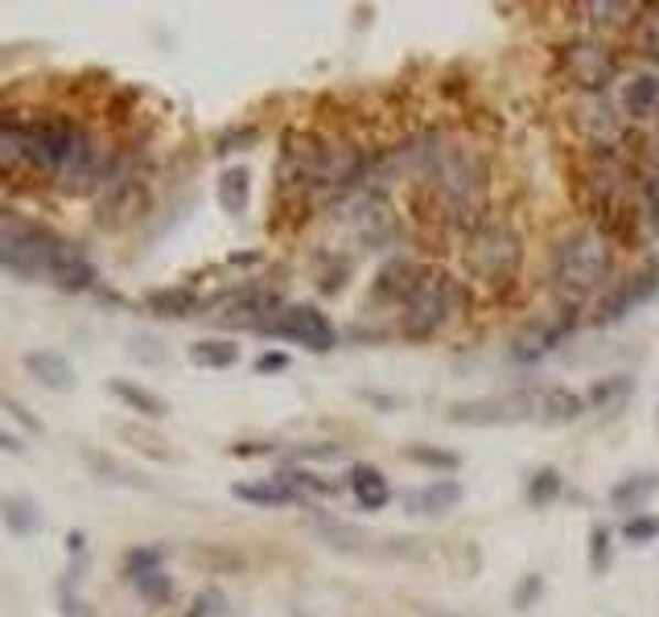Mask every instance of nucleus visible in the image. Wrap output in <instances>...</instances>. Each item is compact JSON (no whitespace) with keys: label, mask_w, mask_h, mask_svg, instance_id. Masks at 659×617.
<instances>
[{"label":"nucleus","mask_w":659,"mask_h":617,"mask_svg":"<svg viewBox=\"0 0 659 617\" xmlns=\"http://www.w3.org/2000/svg\"><path fill=\"white\" fill-rule=\"evenodd\" d=\"M549 280L569 305L602 296L614 284V243H606L594 227L561 235L549 256Z\"/></svg>","instance_id":"nucleus-1"},{"label":"nucleus","mask_w":659,"mask_h":617,"mask_svg":"<svg viewBox=\"0 0 659 617\" xmlns=\"http://www.w3.org/2000/svg\"><path fill=\"white\" fill-rule=\"evenodd\" d=\"M474 305L466 280L450 277L445 268L424 263V277L417 284V293L404 308H400V338L404 342H433L450 322L466 317Z\"/></svg>","instance_id":"nucleus-2"},{"label":"nucleus","mask_w":659,"mask_h":617,"mask_svg":"<svg viewBox=\"0 0 659 617\" xmlns=\"http://www.w3.org/2000/svg\"><path fill=\"white\" fill-rule=\"evenodd\" d=\"M528 260V243L516 231V223L490 215L478 231H471L462 239V268L466 277L487 284V289H507L516 284Z\"/></svg>","instance_id":"nucleus-3"},{"label":"nucleus","mask_w":659,"mask_h":617,"mask_svg":"<svg viewBox=\"0 0 659 617\" xmlns=\"http://www.w3.org/2000/svg\"><path fill=\"white\" fill-rule=\"evenodd\" d=\"M552 71L573 95H611L623 75L618 50L602 37H565L552 46Z\"/></svg>","instance_id":"nucleus-4"},{"label":"nucleus","mask_w":659,"mask_h":617,"mask_svg":"<svg viewBox=\"0 0 659 617\" xmlns=\"http://www.w3.org/2000/svg\"><path fill=\"white\" fill-rule=\"evenodd\" d=\"M58 247L63 235H54L50 227L9 218L0 223V272L13 280H50V263Z\"/></svg>","instance_id":"nucleus-5"},{"label":"nucleus","mask_w":659,"mask_h":617,"mask_svg":"<svg viewBox=\"0 0 659 617\" xmlns=\"http://www.w3.org/2000/svg\"><path fill=\"white\" fill-rule=\"evenodd\" d=\"M540 387H516V391H495V396H474L454 400L445 408V420L457 429H511L536 416Z\"/></svg>","instance_id":"nucleus-6"},{"label":"nucleus","mask_w":659,"mask_h":617,"mask_svg":"<svg viewBox=\"0 0 659 617\" xmlns=\"http://www.w3.org/2000/svg\"><path fill=\"white\" fill-rule=\"evenodd\" d=\"M338 210H343L346 227H350V235H355V243L363 251H392L396 256V247L404 239V223H400L388 194L359 190L355 198L338 202Z\"/></svg>","instance_id":"nucleus-7"},{"label":"nucleus","mask_w":659,"mask_h":617,"mask_svg":"<svg viewBox=\"0 0 659 617\" xmlns=\"http://www.w3.org/2000/svg\"><path fill=\"white\" fill-rule=\"evenodd\" d=\"M569 128L581 140L585 153H606V149H627L630 128L623 111L611 104V95H573L569 99Z\"/></svg>","instance_id":"nucleus-8"},{"label":"nucleus","mask_w":659,"mask_h":617,"mask_svg":"<svg viewBox=\"0 0 659 617\" xmlns=\"http://www.w3.org/2000/svg\"><path fill=\"white\" fill-rule=\"evenodd\" d=\"M577 325H581V308L561 301L549 317H536V322H528L523 329H519L516 338H511V346H507V358H511L516 367H536V362L549 358L561 342L573 338Z\"/></svg>","instance_id":"nucleus-9"},{"label":"nucleus","mask_w":659,"mask_h":617,"mask_svg":"<svg viewBox=\"0 0 659 617\" xmlns=\"http://www.w3.org/2000/svg\"><path fill=\"white\" fill-rule=\"evenodd\" d=\"M659 296V260H647L644 268H635L630 277L614 280L606 293L594 301V313H590V322L597 329H614V325H623L635 313V308L651 305Z\"/></svg>","instance_id":"nucleus-10"},{"label":"nucleus","mask_w":659,"mask_h":617,"mask_svg":"<svg viewBox=\"0 0 659 617\" xmlns=\"http://www.w3.org/2000/svg\"><path fill=\"white\" fill-rule=\"evenodd\" d=\"M264 338L298 342L314 355H330L338 346V325L330 322L317 305H284L272 322L264 325Z\"/></svg>","instance_id":"nucleus-11"},{"label":"nucleus","mask_w":659,"mask_h":617,"mask_svg":"<svg viewBox=\"0 0 659 617\" xmlns=\"http://www.w3.org/2000/svg\"><path fill=\"white\" fill-rule=\"evenodd\" d=\"M210 308H219V313H215V322L227 325V329H251V334H264V325L281 313L284 301H281V293H277V289H268V284H244V289H236V293L210 301Z\"/></svg>","instance_id":"nucleus-12"},{"label":"nucleus","mask_w":659,"mask_h":617,"mask_svg":"<svg viewBox=\"0 0 659 617\" xmlns=\"http://www.w3.org/2000/svg\"><path fill=\"white\" fill-rule=\"evenodd\" d=\"M424 277V263L404 256V251H396L388 260L376 268V277H371V293H367V305L371 308H400L409 305L412 293H417V284Z\"/></svg>","instance_id":"nucleus-13"},{"label":"nucleus","mask_w":659,"mask_h":617,"mask_svg":"<svg viewBox=\"0 0 659 617\" xmlns=\"http://www.w3.org/2000/svg\"><path fill=\"white\" fill-rule=\"evenodd\" d=\"M462 498H466V486L457 478H433L417 486V490L400 494V507L412 519H445L450 510L462 507Z\"/></svg>","instance_id":"nucleus-14"},{"label":"nucleus","mask_w":659,"mask_h":617,"mask_svg":"<svg viewBox=\"0 0 659 617\" xmlns=\"http://www.w3.org/2000/svg\"><path fill=\"white\" fill-rule=\"evenodd\" d=\"M50 284L58 293H95L99 289V272H95V263L87 260L83 247L63 239V247L54 251V263H50Z\"/></svg>","instance_id":"nucleus-15"},{"label":"nucleus","mask_w":659,"mask_h":617,"mask_svg":"<svg viewBox=\"0 0 659 617\" xmlns=\"http://www.w3.org/2000/svg\"><path fill=\"white\" fill-rule=\"evenodd\" d=\"M618 111H623V120L627 123L659 120V75L656 71H635L630 78H623Z\"/></svg>","instance_id":"nucleus-16"},{"label":"nucleus","mask_w":659,"mask_h":617,"mask_svg":"<svg viewBox=\"0 0 659 617\" xmlns=\"http://www.w3.org/2000/svg\"><path fill=\"white\" fill-rule=\"evenodd\" d=\"M590 412V403H585V391H573L569 383H549L540 387V400H536V416L540 424H573Z\"/></svg>","instance_id":"nucleus-17"},{"label":"nucleus","mask_w":659,"mask_h":617,"mask_svg":"<svg viewBox=\"0 0 659 617\" xmlns=\"http://www.w3.org/2000/svg\"><path fill=\"white\" fill-rule=\"evenodd\" d=\"M144 308L161 317V322H186V317H198L210 308V301L186 289V284H177V289H153V293H144Z\"/></svg>","instance_id":"nucleus-18"},{"label":"nucleus","mask_w":659,"mask_h":617,"mask_svg":"<svg viewBox=\"0 0 659 617\" xmlns=\"http://www.w3.org/2000/svg\"><path fill=\"white\" fill-rule=\"evenodd\" d=\"M573 13L585 17L594 30L623 33V37H627V30L639 21V13H644V4H630V0H590V4H573Z\"/></svg>","instance_id":"nucleus-19"},{"label":"nucleus","mask_w":659,"mask_h":617,"mask_svg":"<svg viewBox=\"0 0 659 617\" xmlns=\"http://www.w3.org/2000/svg\"><path fill=\"white\" fill-rule=\"evenodd\" d=\"M346 481H350V498L359 502L363 510H383L388 502H392V481H388V474L379 469V465H350L346 469Z\"/></svg>","instance_id":"nucleus-20"},{"label":"nucleus","mask_w":659,"mask_h":617,"mask_svg":"<svg viewBox=\"0 0 659 617\" xmlns=\"http://www.w3.org/2000/svg\"><path fill=\"white\" fill-rule=\"evenodd\" d=\"M314 531L330 543V548H334V552H346V555L376 552V540H371L363 527L338 519V515H314Z\"/></svg>","instance_id":"nucleus-21"},{"label":"nucleus","mask_w":659,"mask_h":617,"mask_svg":"<svg viewBox=\"0 0 659 617\" xmlns=\"http://www.w3.org/2000/svg\"><path fill=\"white\" fill-rule=\"evenodd\" d=\"M656 494H659V474L656 469H644V474H627V478L614 481L606 498H611L614 510H623L630 519V515H639Z\"/></svg>","instance_id":"nucleus-22"},{"label":"nucleus","mask_w":659,"mask_h":617,"mask_svg":"<svg viewBox=\"0 0 659 617\" xmlns=\"http://www.w3.org/2000/svg\"><path fill=\"white\" fill-rule=\"evenodd\" d=\"M231 498L239 502H248V507H260V510H277V507H305V498L298 490H289L284 481L277 478H264V481H236L231 486Z\"/></svg>","instance_id":"nucleus-23"},{"label":"nucleus","mask_w":659,"mask_h":617,"mask_svg":"<svg viewBox=\"0 0 659 617\" xmlns=\"http://www.w3.org/2000/svg\"><path fill=\"white\" fill-rule=\"evenodd\" d=\"M21 362H25V370H30L42 387H50V391H71V387H75V367H71V358L58 355V350H30Z\"/></svg>","instance_id":"nucleus-24"},{"label":"nucleus","mask_w":659,"mask_h":617,"mask_svg":"<svg viewBox=\"0 0 659 617\" xmlns=\"http://www.w3.org/2000/svg\"><path fill=\"white\" fill-rule=\"evenodd\" d=\"M0 523L9 527L17 540H30V535H37V531L46 527V519H42V507H37L33 498H25V494H4V498H0Z\"/></svg>","instance_id":"nucleus-25"},{"label":"nucleus","mask_w":659,"mask_h":617,"mask_svg":"<svg viewBox=\"0 0 659 617\" xmlns=\"http://www.w3.org/2000/svg\"><path fill=\"white\" fill-rule=\"evenodd\" d=\"M630 396H635V375H627V370H618V375H602V379H594V383L585 387V403H590V412H618Z\"/></svg>","instance_id":"nucleus-26"},{"label":"nucleus","mask_w":659,"mask_h":617,"mask_svg":"<svg viewBox=\"0 0 659 617\" xmlns=\"http://www.w3.org/2000/svg\"><path fill=\"white\" fill-rule=\"evenodd\" d=\"M108 391L120 403H125L128 412H137V416H144V420H165V416H170V403L161 400L158 391L132 383V379H108Z\"/></svg>","instance_id":"nucleus-27"},{"label":"nucleus","mask_w":659,"mask_h":617,"mask_svg":"<svg viewBox=\"0 0 659 617\" xmlns=\"http://www.w3.org/2000/svg\"><path fill=\"white\" fill-rule=\"evenodd\" d=\"M400 457L417 469H429V474H437V478H454L457 469H462V453L445 445H429V441H412V445L400 448Z\"/></svg>","instance_id":"nucleus-28"},{"label":"nucleus","mask_w":659,"mask_h":617,"mask_svg":"<svg viewBox=\"0 0 659 617\" xmlns=\"http://www.w3.org/2000/svg\"><path fill=\"white\" fill-rule=\"evenodd\" d=\"M83 465L91 469L99 481H111V486H132V490H153V481L144 478L141 469L116 462L111 453H95V448H83Z\"/></svg>","instance_id":"nucleus-29"},{"label":"nucleus","mask_w":659,"mask_h":617,"mask_svg":"<svg viewBox=\"0 0 659 617\" xmlns=\"http://www.w3.org/2000/svg\"><path fill=\"white\" fill-rule=\"evenodd\" d=\"M215 198H219L223 215H248L251 206V173L244 165H227L215 182Z\"/></svg>","instance_id":"nucleus-30"},{"label":"nucleus","mask_w":659,"mask_h":617,"mask_svg":"<svg viewBox=\"0 0 659 617\" xmlns=\"http://www.w3.org/2000/svg\"><path fill=\"white\" fill-rule=\"evenodd\" d=\"M627 50L647 66H659V4H644L639 21L627 30Z\"/></svg>","instance_id":"nucleus-31"},{"label":"nucleus","mask_w":659,"mask_h":617,"mask_svg":"<svg viewBox=\"0 0 659 617\" xmlns=\"http://www.w3.org/2000/svg\"><path fill=\"white\" fill-rule=\"evenodd\" d=\"M565 494V474L557 465H536L528 474V486H523V502L532 510H549L552 502H561Z\"/></svg>","instance_id":"nucleus-32"},{"label":"nucleus","mask_w":659,"mask_h":617,"mask_svg":"<svg viewBox=\"0 0 659 617\" xmlns=\"http://www.w3.org/2000/svg\"><path fill=\"white\" fill-rule=\"evenodd\" d=\"M239 355H244V350H239V342L231 338H198L186 350V358L198 370H231L239 362Z\"/></svg>","instance_id":"nucleus-33"},{"label":"nucleus","mask_w":659,"mask_h":617,"mask_svg":"<svg viewBox=\"0 0 659 617\" xmlns=\"http://www.w3.org/2000/svg\"><path fill=\"white\" fill-rule=\"evenodd\" d=\"M635 173H639V202H644L647 227L659 235V161L656 156H635Z\"/></svg>","instance_id":"nucleus-34"},{"label":"nucleus","mask_w":659,"mask_h":617,"mask_svg":"<svg viewBox=\"0 0 659 617\" xmlns=\"http://www.w3.org/2000/svg\"><path fill=\"white\" fill-rule=\"evenodd\" d=\"M585 564H590V576H611V569H614V531L606 523H590Z\"/></svg>","instance_id":"nucleus-35"},{"label":"nucleus","mask_w":659,"mask_h":617,"mask_svg":"<svg viewBox=\"0 0 659 617\" xmlns=\"http://www.w3.org/2000/svg\"><path fill=\"white\" fill-rule=\"evenodd\" d=\"M165 555H170L165 543H137V548H128L125 552V576L128 581H137V576H144V572L165 569Z\"/></svg>","instance_id":"nucleus-36"},{"label":"nucleus","mask_w":659,"mask_h":617,"mask_svg":"<svg viewBox=\"0 0 659 617\" xmlns=\"http://www.w3.org/2000/svg\"><path fill=\"white\" fill-rule=\"evenodd\" d=\"M128 585L137 588V597L149 602V605H170L173 602V576L165 569L144 572V576H137V581H128Z\"/></svg>","instance_id":"nucleus-37"},{"label":"nucleus","mask_w":659,"mask_h":617,"mask_svg":"<svg viewBox=\"0 0 659 617\" xmlns=\"http://www.w3.org/2000/svg\"><path fill=\"white\" fill-rule=\"evenodd\" d=\"M544 572H523L516 581V588H511V609L516 614H528V609H536V605L544 602Z\"/></svg>","instance_id":"nucleus-38"},{"label":"nucleus","mask_w":659,"mask_h":617,"mask_svg":"<svg viewBox=\"0 0 659 617\" xmlns=\"http://www.w3.org/2000/svg\"><path fill=\"white\" fill-rule=\"evenodd\" d=\"M284 457L289 462H343L346 445H338V441H310V445H289Z\"/></svg>","instance_id":"nucleus-39"},{"label":"nucleus","mask_w":659,"mask_h":617,"mask_svg":"<svg viewBox=\"0 0 659 617\" xmlns=\"http://www.w3.org/2000/svg\"><path fill=\"white\" fill-rule=\"evenodd\" d=\"M623 540L635 543V548H644V543H659V519L656 515H647V510L623 519Z\"/></svg>","instance_id":"nucleus-40"},{"label":"nucleus","mask_w":659,"mask_h":617,"mask_svg":"<svg viewBox=\"0 0 659 617\" xmlns=\"http://www.w3.org/2000/svg\"><path fill=\"white\" fill-rule=\"evenodd\" d=\"M260 140V128L256 123H236V128H227L219 140H215V153L219 156H231V153H244Z\"/></svg>","instance_id":"nucleus-41"},{"label":"nucleus","mask_w":659,"mask_h":617,"mask_svg":"<svg viewBox=\"0 0 659 617\" xmlns=\"http://www.w3.org/2000/svg\"><path fill=\"white\" fill-rule=\"evenodd\" d=\"M120 436H125V441H132V445L141 448V453H149V457H158V462H173V448H165V441H161L158 432L120 429Z\"/></svg>","instance_id":"nucleus-42"},{"label":"nucleus","mask_w":659,"mask_h":617,"mask_svg":"<svg viewBox=\"0 0 659 617\" xmlns=\"http://www.w3.org/2000/svg\"><path fill=\"white\" fill-rule=\"evenodd\" d=\"M182 617H227V597H223L219 588H203Z\"/></svg>","instance_id":"nucleus-43"},{"label":"nucleus","mask_w":659,"mask_h":617,"mask_svg":"<svg viewBox=\"0 0 659 617\" xmlns=\"http://www.w3.org/2000/svg\"><path fill=\"white\" fill-rule=\"evenodd\" d=\"M0 408H9V412H13L17 424H25V429H30V432H42V420L33 416L30 408H25V403L17 400L13 391H0Z\"/></svg>","instance_id":"nucleus-44"},{"label":"nucleus","mask_w":659,"mask_h":617,"mask_svg":"<svg viewBox=\"0 0 659 617\" xmlns=\"http://www.w3.org/2000/svg\"><path fill=\"white\" fill-rule=\"evenodd\" d=\"M227 453L231 457H277V453H284V445H272V441H236Z\"/></svg>","instance_id":"nucleus-45"},{"label":"nucleus","mask_w":659,"mask_h":617,"mask_svg":"<svg viewBox=\"0 0 659 617\" xmlns=\"http://www.w3.org/2000/svg\"><path fill=\"white\" fill-rule=\"evenodd\" d=\"M289 362H293V358L284 355V350H264L251 367H256V375H281V370H289Z\"/></svg>","instance_id":"nucleus-46"},{"label":"nucleus","mask_w":659,"mask_h":617,"mask_svg":"<svg viewBox=\"0 0 659 617\" xmlns=\"http://www.w3.org/2000/svg\"><path fill=\"white\" fill-rule=\"evenodd\" d=\"M58 614H63V617H95V609L83 602L79 593H71V597H63V602H58Z\"/></svg>","instance_id":"nucleus-47"},{"label":"nucleus","mask_w":659,"mask_h":617,"mask_svg":"<svg viewBox=\"0 0 659 617\" xmlns=\"http://www.w3.org/2000/svg\"><path fill=\"white\" fill-rule=\"evenodd\" d=\"M363 400L371 403V408H379V412H400L404 408L400 396H379V391H363Z\"/></svg>","instance_id":"nucleus-48"},{"label":"nucleus","mask_w":659,"mask_h":617,"mask_svg":"<svg viewBox=\"0 0 659 617\" xmlns=\"http://www.w3.org/2000/svg\"><path fill=\"white\" fill-rule=\"evenodd\" d=\"M0 453H9V457H21L25 453V445H21V436L9 429H0Z\"/></svg>","instance_id":"nucleus-49"},{"label":"nucleus","mask_w":659,"mask_h":617,"mask_svg":"<svg viewBox=\"0 0 659 617\" xmlns=\"http://www.w3.org/2000/svg\"><path fill=\"white\" fill-rule=\"evenodd\" d=\"M66 552H71V560H83V552H87V531L75 527V531L66 535Z\"/></svg>","instance_id":"nucleus-50"},{"label":"nucleus","mask_w":659,"mask_h":617,"mask_svg":"<svg viewBox=\"0 0 659 617\" xmlns=\"http://www.w3.org/2000/svg\"><path fill=\"white\" fill-rule=\"evenodd\" d=\"M227 263H236V268H239V263H260V256H256V251H248V256H231Z\"/></svg>","instance_id":"nucleus-51"},{"label":"nucleus","mask_w":659,"mask_h":617,"mask_svg":"<svg viewBox=\"0 0 659 617\" xmlns=\"http://www.w3.org/2000/svg\"><path fill=\"white\" fill-rule=\"evenodd\" d=\"M421 614L424 617H450V614H441V609H433V605H421Z\"/></svg>","instance_id":"nucleus-52"},{"label":"nucleus","mask_w":659,"mask_h":617,"mask_svg":"<svg viewBox=\"0 0 659 617\" xmlns=\"http://www.w3.org/2000/svg\"><path fill=\"white\" fill-rule=\"evenodd\" d=\"M289 617H314V614H305V609H289Z\"/></svg>","instance_id":"nucleus-53"},{"label":"nucleus","mask_w":659,"mask_h":617,"mask_svg":"<svg viewBox=\"0 0 659 617\" xmlns=\"http://www.w3.org/2000/svg\"><path fill=\"white\" fill-rule=\"evenodd\" d=\"M656 420H659V412H656Z\"/></svg>","instance_id":"nucleus-54"}]
</instances>
